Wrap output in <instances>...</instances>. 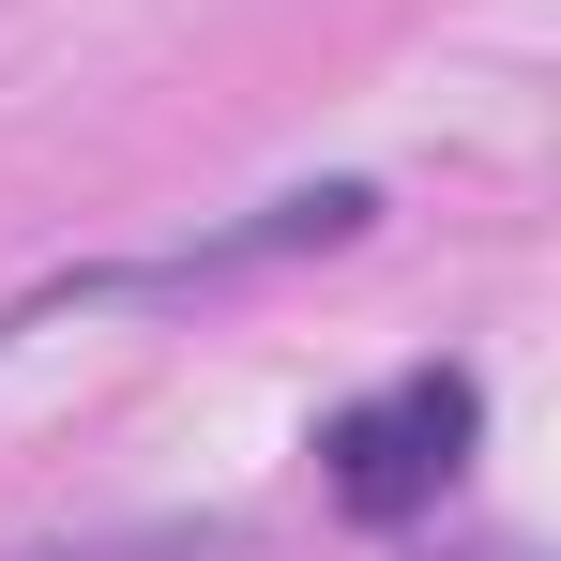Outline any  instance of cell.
Masks as SVG:
<instances>
[{
    "label": "cell",
    "instance_id": "cell-1",
    "mask_svg": "<svg viewBox=\"0 0 561 561\" xmlns=\"http://www.w3.org/2000/svg\"><path fill=\"white\" fill-rule=\"evenodd\" d=\"M379 197L365 183H319V197H274V213H243V228H213V243H168V259H122V274H77L46 288V304H183V288H228V274H274V259H304V243H350ZM31 319V304H15Z\"/></svg>",
    "mask_w": 561,
    "mask_h": 561
},
{
    "label": "cell",
    "instance_id": "cell-2",
    "mask_svg": "<svg viewBox=\"0 0 561 561\" xmlns=\"http://www.w3.org/2000/svg\"><path fill=\"white\" fill-rule=\"evenodd\" d=\"M456 456H470V379H456V365L394 379L379 410L334 425V485H350V516H410L425 485H456Z\"/></svg>",
    "mask_w": 561,
    "mask_h": 561
}]
</instances>
